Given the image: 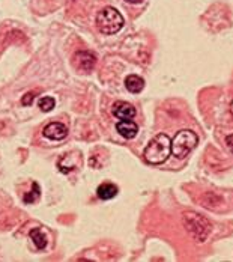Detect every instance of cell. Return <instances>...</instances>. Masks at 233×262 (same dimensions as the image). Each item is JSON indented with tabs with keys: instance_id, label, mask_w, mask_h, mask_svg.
Segmentation results:
<instances>
[{
	"instance_id": "obj_9",
	"label": "cell",
	"mask_w": 233,
	"mask_h": 262,
	"mask_svg": "<svg viewBox=\"0 0 233 262\" xmlns=\"http://www.w3.org/2000/svg\"><path fill=\"white\" fill-rule=\"evenodd\" d=\"M119 193V188L116 184L113 182H102L101 185H98L96 188V196L102 200H108V199H113L116 194Z\"/></svg>"
},
{
	"instance_id": "obj_12",
	"label": "cell",
	"mask_w": 233,
	"mask_h": 262,
	"mask_svg": "<svg viewBox=\"0 0 233 262\" xmlns=\"http://www.w3.org/2000/svg\"><path fill=\"white\" fill-rule=\"evenodd\" d=\"M39 196H41V187H39V184L38 182H32V190L24 194L23 200H24V203H33V202H36L39 199Z\"/></svg>"
},
{
	"instance_id": "obj_14",
	"label": "cell",
	"mask_w": 233,
	"mask_h": 262,
	"mask_svg": "<svg viewBox=\"0 0 233 262\" xmlns=\"http://www.w3.org/2000/svg\"><path fill=\"white\" fill-rule=\"evenodd\" d=\"M33 96H35V92H29V93H26V95L23 96V99H21L23 106H30L32 101H33Z\"/></svg>"
},
{
	"instance_id": "obj_2",
	"label": "cell",
	"mask_w": 233,
	"mask_h": 262,
	"mask_svg": "<svg viewBox=\"0 0 233 262\" xmlns=\"http://www.w3.org/2000/svg\"><path fill=\"white\" fill-rule=\"evenodd\" d=\"M182 223H184V228L187 229V232L197 243H203L209 237L211 229H212L211 222L196 211H185L182 214Z\"/></svg>"
},
{
	"instance_id": "obj_11",
	"label": "cell",
	"mask_w": 233,
	"mask_h": 262,
	"mask_svg": "<svg viewBox=\"0 0 233 262\" xmlns=\"http://www.w3.org/2000/svg\"><path fill=\"white\" fill-rule=\"evenodd\" d=\"M29 237L33 241V244L36 246V249H39V250H44L47 247V244H48L47 235L41 229H32L29 232Z\"/></svg>"
},
{
	"instance_id": "obj_13",
	"label": "cell",
	"mask_w": 233,
	"mask_h": 262,
	"mask_svg": "<svg viewBox=\"0 0 233 262\" xmlns=\"http://www.w3.org/2000/svg\"><path fill=\"white\" fill-rule=\"evenodd\" d=\"M54 106H56V99L53 98V96H42V98H39V101H38V107L42 110V112H51L53 109H54Z\"/></svg>"
},
{
	"instance_id": "obj_4",
	"label": "cell",
	"mask_w": 233,
	"mask_h": 262,
	"mask_svg": "<svg viewBox=\"0 0 233 262\" xmlns=\"http://www.w3.org/2000/svg\"><path fill=\"white\" fill-rule=\"evenodd\" d=\"M199 143V137L191 130H181L171 139V154L176 159H185Z\"/></svg>"
},
{
	"instance_id": "obj_5",
	"label": "cell",
	"mask_w": 233,
	"mask_h": 262,
	"mask_svg": "<svg viewBox=\"0 0 233 262\" xmlns=\"http://www.w3.org/2000/svg\"><path fill=\"white\" fill-rule=\"evenodd\" d=\"M42 136L50 140H64L68 136V127L62 122H50L44 127Z\"/></svg>"
},
{
	"instance_id": "obj_8",
	"label": "cell",
	"mask_w": 233,
	"mask_h": 262,
	"mask_svg": "<svg viewBox=\"0 0 233 262\" xmlns=\"http://www.w3.org/2000/svg\"><path fill=\"white\" fill-rule=\"evenodd\" d=\"M116 130H118V133H119L124 139L131 140V139H134V137L137 136V133H139V125H137L134 121L127 119V121H119V122L116 124Z\"/></svg>"
},
{
	"instance_id": "obj_17",
	"label": "cell",
	"mask_w": 233,
	"mask_h": 262,
	"mask_svg": "<svg viewBox=\"0 0 233 262\" xmlns=\"http://www.w3.org/2000/svg\"><path fill=\"white\" fill-rule=\"evenodd\" d=\"M230 113H232V118H233V101L232 104H230Z\"/></svg>"
},
{
	"instance_id": "obj_7",
	"label": "cell",
	"mask_w": 233,
	"mask_h": 262,
	"mask_svg": "<svg viewBox=\"0 0 233 262\" xmlns=\"http://www.w3.org/2000/svg\"><path fill=\"white\" fill-rule=\"evenodd\" d=\"M111 113L119 119V121H127L133 119L136 116V107L127 101H116L111 107Z\"/></svg>"
},
{
	"instance_id": "obj_16",
	"label": "cell",
	"mask_w": 233,
	"mask_h": 262,
	"mask_svg": "<svg viewBox=\"0 0 233 262\" xmlns=\"http://www.w3.org/2000/svg\"><path fill=\"white\" fill-rule=\"evenodd\" d=\"M127 3H133V5H140V3H143L145 0H125Z\"/></svg>"
},
{
	"instance_id": "obj_15",
	"label": "cell",
	"mask_w": 233,
	"mask_h": 262,
	"mask_svg": "<svg viewBox=\"0 0 233 262\" xmlns=\"http://www.w3.org/2000/svg\"><path fill=\"white\" fill-rule=\"evenodd\" d=\"M226 143H227L229 149L232 151V154H233V134H229V136L226 137Z\"/></svg>"
},
{
	"instance_id": "obj_6",
	"label": "cell",
	"mask_w": 233,
	"mask_h": 262,
	"mask_svg": "<svg viewBox=\"0 0 233 262\" xmlns=\"http://www.w3.org/2000/svg\"><path fill=\"white\" fill-rule=\"evenodd\" d=\"M74 64L81 71H92L96 65V56L92 51H77L74 55Z\"/></svg>"
},
{
	"instance_id": "obj_10",
	"label": "cell",
	"mask_w": 233,
	"mask_h": 262,
	"mask_svg": "<svg viewBox=\"0 0 233 262\" xmlns=\"http://www.w3.org/2000/svg\"><path fill=\"white\" fill-rule=\"evenodd\" d=\"M125 87L131 93H140L145 89V80L137 74H130L125 79Z\"/></svg>"
},
{
	"instance_id": "obj_3",
	"label": "cell",
	"mask_w": 233,
	"mask_h": 262,
	"mask_svg": "<svg viewBox=\"0 0 233 262\" xmlns=\"http://www.w3.org/2000/svg\"><path fill=\"white\" fill-rule=\"evenodd\" d=\"M96 27L101 33L104 35H114L118 33L124 24H125V20L122 17V14L113 8V6H105L104 9H101L98 14H96Z\"/></svg>"
},
{
	"instance_id": "obj_1",
	"label": "cell",
	"mask_w": 233,
	"mask_h": 262,
	"mask_svg": "<svg viewBox=\"0 0 233 262\" xmlns=\"http://www.w3.org/2000/svg\"><path fill=\"white\" fill-rule=\"evenodd\" d=\"M170 154H171V139L167 134L159 133L148 143L143 157L145 162L149 165H162L170 157Z\"/></svg>"
}]
</instances>
